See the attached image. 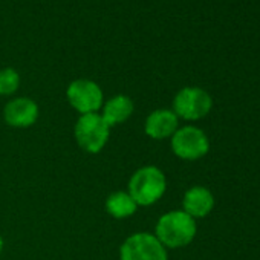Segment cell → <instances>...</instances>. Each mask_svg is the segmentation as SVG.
I'll use <instances>...</instances> for the list:
<instances>
[{
  "label": "cell",
  "instance_id": "1",
  "mask_svg": "<svg viewBox=\"0 0 260 260\" xmlns=\"http://www.w3.org/2000/svg\"><path fill=\"white\" fill-rule=\"evenodd\" d=\"M196 233V220L182 210H173L158 219L153 234L167 249H178L190 245Z\"/></svg>",
  "mask_w": 260,
  "mask_h": 260
},
{
  "label": "cell",
  "instance_id": "2",
  "mask_svg": "<svg viewBox=\"0 0 260 260\" xmlns=\"http://www.w3.org/2000/svg\"><path fill=\"white\" fill-rule=\"evenodd\" d=\"M127 191L138 207H150L162 199L167 191V178L156 166H144L132 173Z\"/></svg>",
  "mask_w": 260,
  "mask_h": 260
},
{
  "label": "cell",
  "instance_id": "3",
  "mask_svg": "<svg viewBox=\"0 0 260 260\" xmlns=\"http://www.w3.org/2000/svg\"><path fill=\"white\" fill-rule=\"evenodd\" d=\"M74 137L75 143L83 152L89 155H96L109 143L110 127L106 124L100 112L80 115L74 125Z\"/></svg>",
  "mask_w": 260,
  "mask_h": 260
},
{
  "label": "cell",
  "instance_id": "4",
  "mask_svg": "<svg viewBox=\"0 0 260 260\" xmlns=\"http://www.w3.org/2000/svg\"><path fill=\"white\" fill-rule=\"evenodd\" d=\"M119 260H169V252L153 233L138 231L121 243Z\"/></svg>",
  "mask_w": 260,
  "mask_h": 260
},
{
  "label": "cell",
  "instance_id": "5",
  "mask_svg": "<svg viewBox=\"0 0 260 260\" xmlns=\"http://www.w3.org/2000/svg\"><path fill=\"white\" fill-rule=\"evenodd\" d=\"M213 107L211 95L202 87L187 86L182 87L173 98L172 110L179 119L184 121H199L205 118Z\"/></svg>",
  "mask_w": 260,
  "mask_h": 260
},
{
  "label": "cell",
  "instance_id": "6",
  "mask_svg": "<svg viewBox=\"0 0 260 260\" xmlns=\"http://www.w3.org/2000/svg\"><path fill=\"white\" fill-rule=\"evenodd\" d=\"M170 147L175 156L182 161H198L210 150L207 134L196 125H182L170 138Z\"/></svg>",
  "mask_w": 260,
  "mask_h": 260
},
{
  "label": "cell",
  "instance_id": "7",
  "mask_svg": "<svg viewBox=\"0 0 260 260\" xmlns=\"http://www.w3.org/2000/svg\"><path fill=\"white\" fill-rule=\"evenodd\" d=\"M66 98L78 115L98 113L104 104V93L98 83L87 78H77L69 83Z\"/></svg>",
  "mask_w": 260,
  "mask_h": 260
},
{
  "label": "cell",
  "instance_id": "8",
  "mask_svg": "<svg viewBox=\"0 0 260 260\" xmlns=\"http://www.w3.org/2000/svg\"><path fill=\"white\" fill-rule=\"evenodd\" d=\"M40 116L39 104L29 96H16L4 107V119L10 127L28 128L32 127Z\"/></svg>",
  "mask_w": 260,
  "mask_h": 260
},
{
  "label": "cell",
  "instance_id": "9",
  "mask_svg": "<svg viewBox=\"0 0 260 260\" xmlns=\"http://www.w3.org/2000/svg\"><path fill=\"white\" fill-rule=\"evenodd\" d=\"M179 128V118L172 109H155L144 121V134L155 141L170 140Z\"/></svg>",
  "mask_w": 260,
  "mask_h": 260
},
{
  "label": "cell",
  "instance_id": "10",
  "mask_svg": "<svg viewBox=\"0 0 260 260\" xmlns=\"http://www.w3.org/2000/svg\"><path fill=\"white\" fill-rule=\"evenodd\" d=\"M214 196L213 193L202 185H194L184 193L182 198V211L191 216L194 220L207 217L214 208Z\"/></svg>",
  "mask_w": 260,
  "mask_h": 260
},
{
  "label": "cell",
  "instance_id": "11",
  "mask_svg": "<svg viewBox=\"0 0 260 260\" xmlns=\"http://www.w3.org/2000/svg\"><path fill=\"white\" fill-rule=\"evenodd\" d=\"M135 103L128 95L118 93L110 96L109 100H104V104L101 107V116L106 121V124L112 128L122 122H125L130 116L134 115Z\"/></svg>",
  "mask_w": 260,
  "mask_h": 260
},
{
  "label": "cell",
  "instance_id": "12",
  "mask_svg": "<svg viewBox=\"0 0 260 260\" xmlns=\"http://www.w3.org/2000/svg\"><path fill=\"white\" fill-rule=\"evenodd\" d=\"M104 208L107 214L113 219H127L132 217L140 207L137 205L134 198L128 194L127 190H116L106 198Z\"/></svg>",
  "mask_w": 260,
  "mask_h": 260
},
{
  "label": "cell",
  "instance_id": "13",
  "mask_svg": "<svg viewBox=\"0 0 260 260\" xmlns=\"http://www.w3.org/2000/svg\"><path fill=\"white\" fill-rule=\"evenodd\" d=\"M20 87V74L14 68L0 69V95L11 96Z\"/></svg>",
  "mask_w": 260,
  "mask_h": 260
},
{
  "label": "cell",
  "instance_id": "14",
  "mask_svg": "<svg viewBox=\"0 0 260 260\" xmlns=\"http://www.w3.org/2000/svg\"><path fill=\"white\" fill-rule=\"evenodd\" d=\"M4 246H5V242H4L2 234H0V254H2V251H4Z\"/></svg>",
  "mask_w": 260,
  "mask_h": 260
}]
</instances>
